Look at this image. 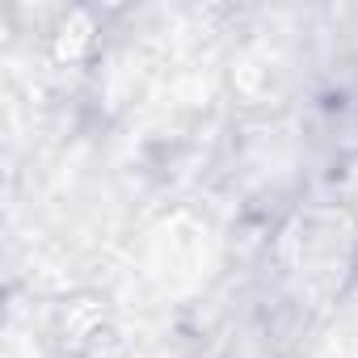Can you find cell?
Returning <instances> with one entry per match:
<instances>
[]
</instances>
